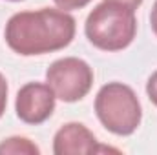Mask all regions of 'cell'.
Here are the masks:
<instances>
[{
  "mask_svg": "<svg viewBox=\"0 0 157 155\" xmlns=\"http://www.w3.org/2000/svg\"><path fill=\"white\" fill-rule=\"evenodd\" d=\"M146 93H148L150 102L154 106H157V71H154L152 77L148 78V82H146Z\"/></svg>",
  "mask_w": 157,
  "mask_h": 155,
  "instance_id": "9c48e42d",
  "label": "cell"
},
{
  "mask_svg": "<svg viewBox=\"0 0 157 155\" xmlns=\"http://www.w3.org/2000/svg\"><path fill=\"white\" fill-rule=\"evenodd\" d=\"M104 2H113V4H121V6H126V7H132V9H137L143 0H104Z\"/></svg>",
  "mask_w": 157,
  "mask_h": 155,
  "instance_id": "8fae6325",
  "label": "cell"
},
{
  "mask_svg": "<svg viewBox=\"0 0 157 155\" xmlns=\"http://www.w3.org/2000/svg\"><path fill=\"white\" fill-rule=\"evenodd\" d=\"M55 93L48 82H28L17 93V117L26 124H42L55 112Z\"/></svg>",
  "mask_w": 157,
  "mask_h": 155,
  "instance_id": "5b68a950",
  "label": "cell"
},
{
  "mask_svg": "<svg viewBox=\"0 0 157 155\" xmlns=\"http://www.w3.org/2000/svg\"><path fill=\"white\" fill-rule=\"evenodd\" d=\"M6 106H7V80L0 73V119L6 113Z\"/></svg>",
  "mask_w": 157,
  "mask_h": 155,
  "instance_id": "30bf717a",
  "label": "cell"
},
{
  "mask_svg": "<svg viewBox=\"0 0 157 155\" xmlns=\"http://www.w3.org/2000/svg\"><path fill=\"white\" fill-rule=\"evenodd\" d=\"M95 113L101 124L119 137L135 133L143 119L135 91L122 82H108L99 89L95 97Z\"/></svg>",
  "mask_w": 157,
  "mask_h": 155,
  "instance_id": "3957f363",
  "label": "cell"
},
{
  "mask_svg": "<svg viewBox=\"0 0 157 155\" xmlns=\"http://www.w3.org/2000/svg\"><path fill=\"white\" fill-rule=\"evenodd\" d=\"M150 24H152V31L157 37V0L154 4V7H152V13H150Z\"/></svg>",
  "mask_w": 157,
  "mask_h": 155,
  "instance_id": "7c38bea8",
  "label": "cell"
},
{
  "mask_svg": "<svg viewBox=\"0 0 157 155\" xmlns=\"http://www.w3.org/2000/svg\"><path fill=\"white\" fill-rule=\"evenodd\" d=\"M60 9L64 11H70V9H80L84 6H88L91 0H53Z\"/></svg>",
  "mask_w": 157,
  "mask_h": 155,
  "instance_id": "ba28073f",
  "label": "cell"
},
{
  "mask_svg": "<svg viewBox=\"0 0 157 155\" xmlns=\"http://www.w3.org/2000/svg\"><path fill=\"white\" fill-rule=\"evenodd\" d=\"M0 153H28L39 155L40 150L26 137H9L0 142Z\"/></svg>",
  "mask_w": 157,
  "mask_h": 155,
  "instance_id": "52a82bcc",
  "label": "cell"
},
{
  "mask_svg": "<svg viewBox=\"0 0 157 155\" xmlns=\"http://www.w3.org/2000/svg\"><path fill=\"white\" fill-rule=\"evenodd\" d=\"M46 82L62 102H77L90 93L93 86V70L78 57H64L48 68Z\"/></svg>",
  "mask_w": 157,
  "mask_h": 155,
  "instance_id": "277c9868",
  "label": "cell"
},
{
  "mask_svg": "<svg viewBox=\"0 0 157 155\" xmlns=\"http://www.w3.org/2000/svg\"><path fill=\"white\" fill-rule=\"evenodd\" d=\"M75 18L64 9L42 7L15 13L4 29L9 49L22 57H33L64 49L75 37Z\"/></svg>",
  "mask_w": 157,
  "mask_h": 155,
  "instance_id": "6da1fadb",
  "label": "cell"
},
{
  "mask_svg": "<svg viewBox=\"0 0 157 155\" xmlns=\"http://www.w3.org/2000/svg\"><path fill=\"white\" fill-rule=\"evenodd\" d=\"M101 152H117V150L99 146L95 135L80 122L64 124L53 137L55 155H90Z\"/></svg>",
  "mask_w": 157,
  "mask_h": 155,
  "instance_id": "8992f818",
  "label": "cell"
},
{
  "mask_svg": "<svg viewBox=\"0 0 157 155\" xmlns=\"http://www.w3.org/2000/svg\"><path fill=\"white\" fill-rule=\"evenodd\" d=\"M84 33L95 47L102 51L126 49L137 33L135 9L113 2H102L90 11Z\"/></svg>",
  "mask_w": 157,
  "mask_h": 155,
  "instance_id": "7a4b0ae2",
  "label": "cell"
},
{
  "mask_svg": "<svg viewBox=\"0 0 157 155\" xmlns=\"http://www.w3.org/2000/svg\"><path fill=\"white\" fill-rule=\"evenodd\" d=\"M9 2H20V0H9Z\"/></svg>",
  "mask_w": 157,
  "mask_h": 155,
  "instance_id": "4fadbf2b",
  "label": "cell"
}]
</instances>
